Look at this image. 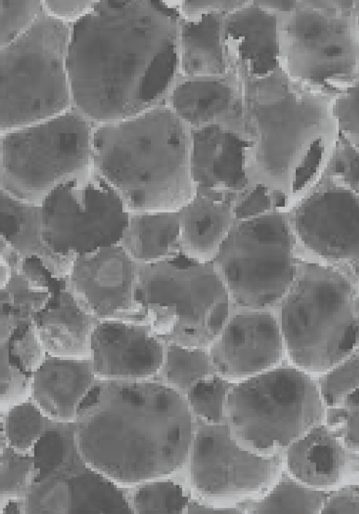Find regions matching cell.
<instances>
[{"instance_id":"obj_1","label":"cell","mask_w":359,"mask_h":514,"mask_svg":"<svg viewBox=\"0 0 359 514\" xmlns=\"http://www.w3.org/2000/svg\"><path fill=\"white\" fill-rule=\"evenodd\" d=\"M160 3L97 1L74 23L66 69L76 104L92 119L136 116L175 78V15Z\"/></svg>"},{"instance_id":"obj_2","label":"cell","mask_w":359,"mask_h":514,"mask_svg":"<svg viewBox=\"0 0 359 514\" xmlns=\"http://www.w3.org/2000/svg\"><path fill=\"white\" fill-rule=\"evenodd\" d=\"M191 415L172 388L142 380H98L74 422L85 464L131 488L172 473L191 442Z\"/></svg>"},{"instance_id":"obj_3","label":"cell","mask_w":359,"mask_h":514,"mask_svg":"<svg viewBox=\"0 0 359 514\" xmlns=\"http://www.w3.org/2000/svg\"><path fill=\"white\" fill-rule=\"evenodd\" d=\"M336 96L306 89L280 70L243 79L242 101L252 139L245 169L262 186L295 204L326 169L339 136Z\"/></svg>"},{"instance_id":"obj_4","label":"cell","mask_w":359,"mask_h":514,"mask_svg":"<svg viewBox=\"0 0 359 514\" xmlns=\"http://www.w3.org/2000/svg\"><path fill=\"white\" fill-rule=\"evenodd\" d=\"M185 123L155 108L93 131V165L130 213H177L196 196Z\"/></svg>"},{"instance_id":"obj_5","label":"cell","mask_w":359,"mask_h":514,"mask_svg":"<svg viewBox=\"0 0 359 514\" xmlns=\"http://www.w3.org/2000/svg\"><path fill=\"white\" fill-rule=\"evenodd\" d=\"M133 303V314L122 319L187 347L208 345L228 314L227 292L215 267L182 254L136 263Z\"/></svg>"},{"instance_id":"obj_6","label":"cell","mask_w":359,"mask_h":514,"mask_svg":"<svg viewBox=\"0 0 359 514\" xmlns=\"http://www.w3.org/2000/svg\"><path fill=\"white\" fill-rule=\"evenodd\" d=\"M281 328L299 367L330 370L359 345V298L346 275L333 267L304 263L287 292Z\"/></svg>"},{"instance_id":"obj_7","label":"cell","mask_w":359,"mask_h":514,"mask_svg":"<svg viewBox=\"0 0 359 514\" xmlns=\"http://www.w3.org/2000/svg\"><path fill=\"white\" fill-rule=\"evenodd\" d=\"M280 69L293 83L332 96L359 78L354 1H297L279 23Z\"/></svg>"},{"instance_id":"obj_8","label":"cell","mask_w":359,"mask_h":514,"mask_svg":"<svg viewBox=\"0 0 359 514\" xmlns=\"http://www.w3.org/2000/svg\"><path fill=\"white\" fill-rule=\"evenodd\" d=\"M38 210L48 258L68 270L77 256L118 244L130 216L119 193L93 165L55 187Z\"/></svg>"},{"instance_id":"obj_9","label":"cell","mask_w":359,"mask_h":514,"mask_svg":"<svg viewBox=\"0 0 359 514\" xmlns=\"http://www.w3.org/2000/svg\"><path fill=\"white\" fill-rule=\"evenodd\" d=\"M67 36L62 22L46 18L1 48V133L47 120L68 106Z\"/></svg>"},{"instance_id":"obj_10","label":"cell","mask_w":359,"mask_h":514,"mask_svg":"<svg viewBox=\"0 0 359 514\" xmlns=\"http://www.w3.org/2000/svg\"><path fill=\"white\" fill-rule=\"evenodd\" d=\"M92 136L90 125L74 113L2 132L1 190L38 206L55 187L93 165Z\"/></svg>"},{"instance_id":"obj_11","label":"cell","mask_w":359,"mask_h":514,"mask_svg":"<svg viewBox=\"0 0 359 514\" xmlns=\"http://www.w3.org/2000/svg\"><path fill=\"white\" fill-rule=\"evenodd\" d=\"M227 402L238 435L261 450L289 445L324 417L316 384L292 367L248 378L233 388Z\"/></svg>"},{"instance_id":"obj_12","label":"cell","mask_w":359,"mask_h":514,"mask_svg":"<svg viewBox=\"0 0 359 514\" xmlns=\"http://www.w3.org/2000/svg\"><path fill=\"white\" fill-rule=\"evenodd\" d=\"M294 235L280 211L238 221L215 254L235 302L241 306L273 304L297 276Z\"/></svg>"},{"instance_id":"obj_13","label":"cell","mask_w":359,"mask_h":514,"mask_svg":"<svg viewBox=\"0 0 359 514\" xmlns=\"http://www.w3.org/2000/svg\"><path fill=\"white\" fill-rule=\"evenodd\" d=\"M280 467L278 457H260L243 450L226 426L198 432L191 461V478L201 494L215 499H237L270 485Z\"/></svg>"},{"instance_id":"obj_14","label":"cell","mask_w":359,"mask_h":514,"mask_svg":"<svg viewBox=\"0 0 359 514\" xmlns=\"http://www.w3.org/2000/svg\"><path fill=\"white\" fill-rule=\"evenodd\" d=\"M294 205L289 220L294 237L319 256L348 264L359 274V193L332 181Z\"/></svg>"},{"instance_id":"obj_15","label":"cell","mask_w":359,"mask_h":514,"mask_svg":"<svg viewBox=\"0 0 359 514\" xmlns=\"http://www.w3.org/2000/svg\"><path fill=\"white\" fill-rule=\"evenodd\" d=\"M136 263L121 245L77 256L67 285L79 305L97 319H127L134 311Z\"/></svg>"},{"instance_id":"obj_16","label":"cell","mask_w":359,"mask_h":514,"mask_svg":"<svg viewBox=\"0 0 359 514\" xmlns=\"http://www.w3.org/2000/svg\"><path fill=\"white\" fill-rule=\"evenodd\" d=\"M90 342L93 370L100 380H142L156 374L163 363L158 338L141 323L97 319Z\"/></svg>"},{"instance_id":"obj_17","label":"cell","mask_w":359,"mask_h":514,"mask_svg":"<svg viewBox=\"0 0 359 514\" xmlns=\"http://www.w3.org/2000/svg\"><path fill=\"white\" fill-rule=\"evenodd\" d=\"M190 139L196 194L226 201L222 198L226 195L241 196L252 187L245 169L248 139L216 123L194 127Z\"/></svg>"},{"instance_id":"obj_18","label":"cell","mask_w":359,"mask_h":514,"mask_svg":"<svg viewBox=\"0 0 359 514\" xmlns=\"http://www.w3.org/2000/svg\"><path fill=\"white\" fill-rule=\"evenodd\" d=\"M210 354L215 368L224 376L241 377L259 373L281 357L278 324L266 312L236 314L213 343Z\"/></svg>"},{"instance_id":"obj_19","label":"cell","mask_w":359,"mask_h":514,"mask_svg":"<svg viewBox=\"0 0 359 514\" xmlns=\"http://www.w3.org/2000/svg\"><path fill=\"white\" fill-rule=\"evenodd\" d=\"M224 45L242 79L262 78L280 69L277 15L259 5L228 14Z\"/></svg>"},{"instance_id":"obj_20","label":"cell","mask_w":359,"mask_h":514,"mask_svg":"<svg viewBox=\"0 0 359 514\" xmlns=\"http://www.w3.org/2000/svg\"><path fill=\"white\" fill-rule=\"evenodd\" d=\"M67 279L68 276L57 279L48 303L33 317L32 322L46 354L90 359L91 334L97 319L79 305Z\"/></svg>"},{"instance_id":"obj_21","label":"cell","mask_w":359,"mask_h":514,"mask_svg":"<svg viewBox=\"0 0 359 514\" xmlns=\"http://www.w3.org/2000/svg\"><path fill=\"white\" fill-rule=\"evenodd\" d=\"M98 380L91 359L46 354L33 373L31 398L53 422L74 423L81 403Z\"/></svg>"},{"instance_id":"obj_22","label":"cell","mask_w":359,"mask_h":514,"mask_svg":"<svg viewBox=\"0 0 359 514\" xmlns=\"http://www.w3.org/2000/svg\"><path fill=\"white\" fill-rule=\"evenodd\" d=\"M345 448L337 433L319 425L290 445L288 470L295 479L312 487H334L359 479V454Z\"/></svg>"},{"instance_id":"obj_23","label":"cell","mask_w":359,"mask_h":514,"mask_svg":"<svg viewBox=\"0 0 359 514\" xmlns=\"http://www.w3.org/2000/svg\"><path fill=\"white\" fill-rule=\"evenodd\" d=\"M1 256L11 268L9 281L1 289V315L15 322L32 320L48 303L57 279L63 277L36 254L20 256L1 245Z\"/></svg>"},{"instance_id":"obj_24","label":"cell","mask_w":359,"mask_h":514,"mask_svg":"<svg viewBox=\"0 0 359 514\" xmlns=\"http://www.w3.org/2000/svg\"><path fill=\"white\" fill-rule=\"evenodd\" d=\"M221 37L218 13L186 20L180 32V73L184 76L200 78L226 74L227 66Z\"/></svg>"},{"instance_id":"obj_25","label":"cell","mask_w":359,"mask_h":514,"mask_svg":"<svg viewBox=\"0 0 359 514\" xmlns=\"http://www.w3.org/2000/svg\"><path fill=\"white\" fill-rule=\"evenodd\" d=\"M231 205L200 195L182 209L181 239L187 255L199 261L215 256L232 227Z\"/></svg>"},{"instance_id":"obj_26","label":"cell","mask_w":359,"mask_h":514,"mask_svg":"<svg viewBox=\"0 0 359 514\" xmlns=\"http://www.w3.org/2000/svg\"><path fill=\"white\" fill-rule=\"evenodd\" d=\"M180 239V218L176 213H130L128 226L118 244L136 263H148L175 255Z\"/></svg>"},{"instance_id":"obj_27","label":"cell","mask_w":359,"mask_h":514,"mask_svg":"<svg viewBox=\"0 0 359 514\" xmlns=\"http://www.w3.org/2000/svg\"><path fill=\"white\" fill-rule=\"evenodd\" d=\"M231 87L219 79L195 78L177 84L170 100L171 109L187 124L197 127L213 123L231 110Z\"/></svg>"},{"instance_id":"obj_28","label":"cell","mask_w":359,"mask_h":514,"mask_svg":"<svg viewBox=\"0 0 359 514\" xmlns=\"http://www.w3.org/2000/svg\"><path fill=\"white\" fill-rule=\"evenodd\" d=\"M65 482L67 513H134L129 488L86 465L65 478Z\"/></svg>"},{"instance_id":"obj_29","label":"cell","mask_w":359,"mask_h":514,"mask_svg":"<svg viewBox=\"0 0 359 514\" xmlns=\"http://www.w3.org/2000/svg\"><path fill=\"white\" fill-rule=\"evenodd\" d=\"M32 452L37 471L34 482L64 479L86 465L76 448L74 422L57 423L47 429Z\"/></svg>"},{"instance_id":"obj_30","label":"cell","mask_w":359,"mask_h":514,"mask_svg":"<svg viewBox=\"0 0 359 514\" xmlns=\"http://www.w3.org/2000/svg\"><path fill=\"white\" fill-rule=\"evenodd\" d=\"M1 244L20 256L36 254L50 262L40 237L38 206L1 190Z\"/></svg>"},{"instance_id":"obj_31","label":"cell","mask_w":359,"mask_h":514,"mask_svg":"<svg viewBox=\"0 0 359 514\" xmlns=\"http://www.w3.org/2000/svg\"><path fill=\"white\" fill-rule=\"evenodd\" d=\"M1 377L30 382L46 356L32 320L18 321L7 335L0 337Z\"/></svg>"},{"instance_id":"obj_32","label":"cell","mask_w":359,"mask_h":514,"mask_svg":"<svg viewBox=\"0 0 359 514\" xmlns=\"http://www.w3.org/2000/svg\"><path fill=\"white\" fill-rule=\"evenodd\" d=\"M30 398L1 412V429L4 431L8 445L22 453H32L35 443L45 431L55 426Z\"/></svg>"},{"instance_id":"obj_33","label":"cell","mask_w":359,"mask_h":514,"mask_svg":"<svg viewBox=\"0 0 359 514\" xmlns=\"http://www.w3.org/2000/svg\"><path fill=\"white\" fill-rule=\"evenodd\" d=\"M327 494L303 485L287 474L264 499L253 506L255 513H319Z\"/></svg>"},{"instance_id":"obj_34","label":"cell","mask_w":359,"mask_h":514,"mask_svg":"<svg viewBox=\"0 0 359 514\" xmlns=\"http://www.w3.org/2000/svg\"><path fill=\"white\" fill-rule=\"evenodd\" d=\"M151 480L129 488L134 513H181L188 505L182 487L170 480Z\"/></svg>"},{"instance_id":"obj_35","label":"cell","mask_w":359,"mask_h":514,"mask_svg":"<svg viewBox=\"0 0 359 514\" xmlns=\"http://www.w3.org/2000/svg\"><path fill=\"white\" fill-rule=\"evenodd\" d=\"M0 500L25 497L37 471L32 453H22L7 446L0 452Z\"/></svg>"},{"instance_id":"obj_36","label":"cell","mask_w":359,"mask_h":514,"mask_svg":"<svg viewBox=\"0 0 359 514\" xmlns=\"http://www.w3.org/2000/svg\"><path fill=\"white\" fill-rule=\"evenodd\" d=\"M208 370L205 352L174 343L168 346L165 373L170 382L185 387L206 375Z\"/></svg>"},{"instance_id":"obj_37","label":"cell","mask_w":359,"mask_h":514,"mask_svg":"<svg viewBox=\"0 0 359 514\" xmlns=\"http://www.w3.org/2000/svg\"><path fill=\"white\" fill-rule=\"evenodd\" d=\"M26 513H67L68 492L64 479L32 484L25 496Z\"/></svg>"},{"instance_id":"obj_38","label":"cell","mask_w":359,"mask_h":514,"mask_svg":"<svg viewBox=\"0 0 359 514\" xmlns=\"http://www.w3.org/2000/svg\"><path fill=\"white\" fill-rule=\"evenodd\" d=\"M359 387V354L344 360L320 380V394L327 405H339L345 396Z\"/></svg>"},{"instance_id":"obj_39","label":"cell","mask_w":359,"mask_h":514,"mask_svg":"<svg viewBox=\"0 0 359 514\" xmlns=\"http://www.w3.org/2000/svg\"><path fill=\"white\" fill-rule=\"evenodd\" d=\"M229 383L218 377L196 382L189 397L195 412L209 422H218L222 416V404Z\"/></svg>"},{"instance_id":"obj_40","label":"cell","mask_w":359,"mask_h":514,"mask_svg":"<svg viewBox=\"0 0 359 514\" xmlns=\"http://www.w3.org/2000/svg\"><path fill=\"white\" fill-rule=\"evenodd\" d=\"M339 405L328 412L327 422L346 448L359 452V387L347 394Z\"/></svg>"},{"instance_id":"obj_41","label":"cell","mask_w":359,"mask_h":514,"mask_svg":"<svg viewBox=\"0 0 359 514\" xmlns=\"http://www.w3.org/2000/svg\"><path fill=\"white\" fill-rule=\"evenodd\" d=\"M333 113L339 133L359 152V78L335 97Z\"/></svg>"},{"instance_id":"obj_42","label":"cell","mask_w":359,"mask_h":514,"mask_svg":"<svg viewBox=\"0 0 359 514\" xmlns=\"http://www.w3.org/2000/svg\"><path fill=\"white\" fill-rule=\"evenodd\" d=\"M40 9L39 1H1V48L14 39L37 15Z\"/></svg>"},{"instance_id":"obj_43","label":"cell","mask_w":359,"mask_h":514,"mask_svg":"<svg viewBox=\"0 0 359 514\" xmlns=\"http://www.w3.org/2000/svg\"><path fill=\"white\" fill-rule=\"evenodd\" d=\"M272 192L262 186H254L231 205L232 216L238 221L255 218L273 210Z\"/></svg>"},{"instance_id":"obj_44","label":"cell","mask_w":359,"mask_h":514,"mask_svg":"<svg viewBox=\"0 0 359 514\" xmlns=\"http://www.w3.org/2000/svg\"><path fill=\"white\" fill-rule=\"evenodd\" d=\"M252 1H180L179 11L185 20L203 14L224 11L229 13L244 7Z\"/></svg>"},{"instance_id":"obj_45","label":"cell","mask_w":359,"mask_h":514,"mask_svg":"<svg viewBox=\"0 0 359 514\" xmlns=\"http://www.w3.org/2000/svg\"><path fill=\"white\" fill-rule=\"evenodd\" d=\"M320 513H359V492H338L326 501Z\"/></svg>"},{"instance_id":"obj_46","label":"cell","mask_w":359,"mask_h":514,"mask_svg":"<svg viewBox=\"0 0 359 514\" xmlns=\"http://www.w3.org/2000/svg\"><path fill=\"white\" fill-rule=\"evenodd\" d=\"M97 1H44L50 12L57 17L72 18L83 15Z\"/></svg>"},{"instance_id":"obj_47","label":"cell","mask_w":359,"mask_h":514,"mask_svg":"<svg viewBox=\"0 0 359 514\" xmlns=\"http://www.w3.org/2000/svg\"><path fill=\"white\" fill-rule=\"evenodd\" d=\"M1 514L26 513L25 497L0 500Z\"/></svg>"},{"instance_id":"obj_48","label":"cell","mask_w":359,"mask_h":514,"mask_svg":"<svg viewBox=\"0 0 359 514\" xmlns=\"http://www.w3.org/2000/svg\"><path fill=\"white\" fill-rule=\"evenodd\" d=\"M188 513H241L242 512L233 508H218L204 506L198 503H191L188 505Z\"/></svg>"},{"instance_id":"obj_49","label":"cell","mask_w":359,"mask_h":514,"mask_svg":"<svg viewBox=\"0 0 359 514\" xmlns=\"http://www.w3.org/2000/svg\"><path fill=\"white\" fill-rule=\"evenodd\" d=\"M260 6L274 12V11L286 13L292 10L297 4V1H259Z\"/></svg>"},{"instance_id":"obj_50","label":"cell","mask_w":359,"mask_h":514,"mask_svg":"<svg viewBox=\"0 0 359 514\" xmlns=\"http://www.w3.org/2000/svg\"><path fill=\"white\" fill-rule=\"evenodd\" d=\"M354 11L356 17L357 24L359 29V0L354 1Z\"/></svg>"}]
</instances>
